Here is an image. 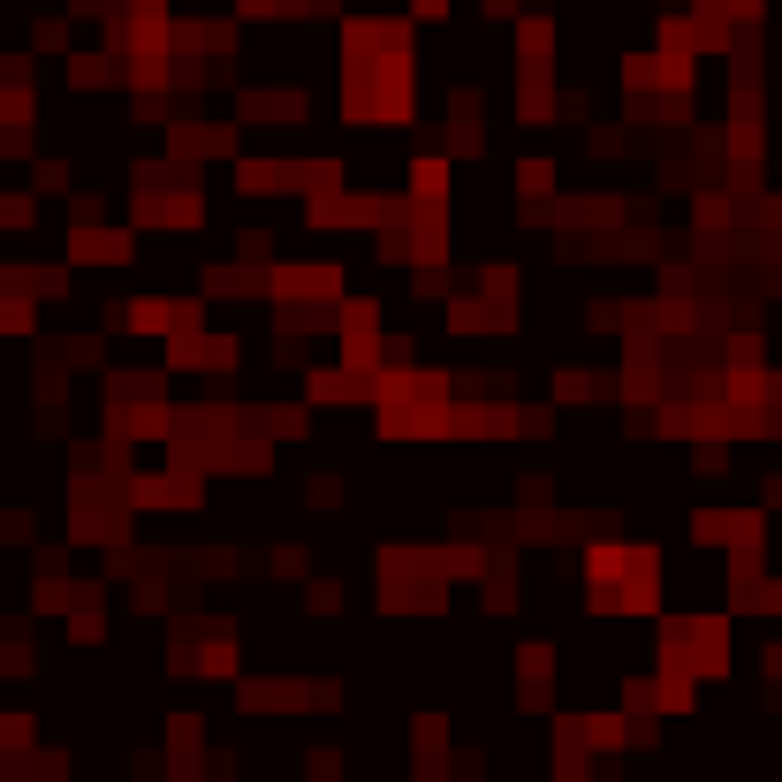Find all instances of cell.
<instances>
[{
	"label": "cell",
	"instance_id": "obj_1",
	"mask_svg": "<svg viewBox=\"0 0 782 782\" xmlns=\"http://www.w3.org/2000/svg\"><path fill=\"white\" fill-rule=\"evenodd\" d=\"M0 8H8V0H0Z\"/></svg>",
	"mask_w": 782,
	"mask_h": 782
}]
</instances>
